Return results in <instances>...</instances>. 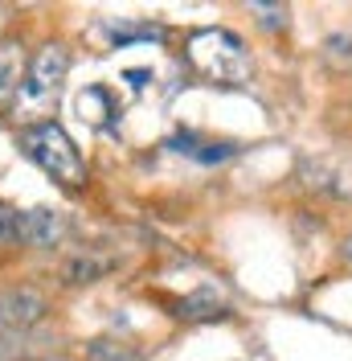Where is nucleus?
<instances>
[{
	"instance_id": "nucleus-1",
	"label": "nucleus",
	"mask_w": 352,
	"mask_h": 361,
	"mask_svg": "<svg viewBox=\"0 0 352 361\" xmlns=\"http://www.w3.org/2000/svg\"><path fill=\"white\" fill-rule=\"evenodd\" d=\"M66 70H70L66 45H58V42L42 45V49H37V58L29 62V74H25L17 99H13V111H17V119H25L29 128L45 123V115L58 107V90H62Z\"/></svg>"
},
{
	"instance_id": "nucleus-9",
	"label": "nucleus",
	"mask_w": 352,
	"mask_h": 361,
	"mask_svg": "<svg viewBox=\"0 0 352 361\" xmlns=\"http://www.w3.org/2000/svg\"><path fill=\"white\" fill-rule=\"evenodd\" d=\"M87 353L94 361H139V349L127 341H111V337H94L87 345Z\"/></svg>"
},
{
	"instance_id": "nucleus-10",
	"label": "nucleus",
	"mask_w": 352,
	"mask_h": 361,
	"mask_svg": "<svg viewBox=\"0 0 352 361\" xmlns=\"http://www.w3.org/2000/svg\"><path fill=\"white\" fill-rule=\"evenodd\" d=\"M8 243H21V214L0 205V247H8Z\"/></svg>"
},
{
	"instance_id": "nucleus-11",
	"label": "nucleus",
	"mask_w": 352,
	"mask_h": 361,
	"mask_svg": "<svg viewBox=\"0 0 352 361\" xmlns=\"http://www.w3.org/2000/svg\"><path fill=\"white\" fill-rule=\"evenodd\" d=\"M193 157H197L201 164H218V160H230V157H234V144H201Z\"/></svg>"
},
{
	"instance_id": "nucleus-13",
	"label": "nucleus",
	"mask_w": 352,
	"mask_h": 361,
	"mask_svg": "<svg viewBox=\"0 0 352 361\" xmlns=\"http://www.w3.org/2000/svg\"><path fill=\"white\" fill-rule=\"evenodd\" d=\"M344 45L352 49V37H328V58L336 66H348L352 62V54H344Z\"/></svg>"
},
{
	"instance_id": "nucleus-14",
	"label": "nucleus",
	"mask_w": 352,
	"mask_h": 361,
	"mask_svg": "<svg viewBox=\"0 0 352 361\" xmlns=\"http://www.w3.org/2000/svg\"><path fill=\"white\" fill-rule=\"evenodd\" d=\"M123 78H127V82H132L135 90H139V87H148V78H152V74H148V70H127Z\"/></svg>"
},
{
	"instance_id": "nucleus-6",
	"label": "nucleus",
	"mask_w": 352,
	"mask_h": 361,
	"mask_svg": "<svg viewBox=\"0 0 352 361\" xmlns=\"http://www.w3.org/2000/svg\"><path fill=\"white\" fill-rule=\"evenodd\" d=\"M62 230H66L62 214H58V209H49V205H37V209H25V214H21V243H25V247H37V250L58 247Z\"/></svg>"
},
{
	"instance_id": "nucleus-2",
	"label": "nucleus",
	"mask_w": 352,
	"mask_h": 361,
	"mask_svg": "<svg viewBox=\"0 0 352 361\" xmlns=\"http://www.w3.org/2000/svg\"><path fill=\"white\" fill-rule=\"evenodd\" d=\"M184 54H189V62L205 74V78H213V82H230V87H238L250 78V49L238 33H230V29H218V25H209V29H197L189 45H184Z\"/></svg>"
},
{
	"instance_id": "nucleus-3",
	"label": "nucleus",
	"mask_w": 352,
	"mask_h": 361,
	"mask_svg": "<svg viewBox=\"0 0 352 361\" xmlns=\"http://www.w3.org/2000/svg\"><path fill=\"white\" fill-rule=\"evenodd\" d=\"M21 148L29 152V160H37L54 180H62L70 189L87 185V160L74 148V140L66 135V128H58L54 119H45L37 128H25Z\"/></svg>"
},
{
	"instance_id": "nucleus-4",
	"label": "nucleus",
	"mask_w": 352,
	"mask_h": 361,
	"mask_svg": "<svg viewBox=\"0 0 352 361\" xmlns=\"http://www.w3.org/2000/svg\"><path fill=\"white\" fill-rule=\"evenodd\" d=\"M115 267H119V255H111L103 247H87V250H74L66 263H62V279H66L70 288H82V283L107 279Z\"/></svg>"
},
{
	"instance_id": "nucleus-8",
	"label": "nucleus",
	"mask_w": 352,
	"mask_h": 361,
	"mask_svg": "<svg viewBox=\"0 0 352 361\" xmlns=\"http://www.w3.org/2000/svg\"><path fill=\"white\" fill-rule=\"evenodd\" d=\"M176 316H184V320H209V316H225V304H221V295L213 288H201L189 300H180V312Z\"/></svg>"
},
{
	"instance_id": "nucleus-12",
	"label": "nucleus",
	"mask_w": 352,
	"mask_h": 361,
	"mask_svg": "<svg viewBox=\"0 0 352 361\" xmlns=\"http://www.w3.org/2000/svg\"><path fill=\"white\" fill-rule=\"evenodd\" d=\"M254 13H263L266 29H283L287 25V8H279V4H254Z\"/></svg>"
},
{
	"instance_id": "nucleus-5",
	"label": "nucleus",
	"mask_w": 352,
	"mask_h": 361,
	"mask_svg": "<svg viewBox=\"0 0 352 361\" xmlns=\"http://www.w3.org/2000/svg\"><path fill=\"white\" fill-rule=\"evenodd\" d=\"M45 312H49V304H45V295L37 292V288H8V292L0 295V320H4V324L29 329V324H37Z\"/></svg>"
},
{
	"instance_id": "nucleus-7",
	"label": "nucleus",
	"mask_w": 352,
	"mask_h": 361,
	"mask_svg": "<svg viewBox=\"0 0 352 361\" xmlns=\"http://www.w3.org/2000/svg\"><path fill=\"white\" fill-rule=\"evenodd\" d=\"M25 74H29V66H25L21 42H0V107L17 99Z\"/></svg>"
},
{
	"instance_id": "nucleus-15",
	"label": "nucleus",
	"mask_w": 352,
	"mask_h": 361,
	"mask_svg": "<svg viewBox=\"0 0 352 361\" xmlns=\"http://www.w3.org/2000/svg\"><path fill=\"white\" fill-rule=\"evenodd\" d=\"M340 255H344V263H348V267H352V234H348V238H344V247H340Z\"/></svg>"
}]
</instances>
